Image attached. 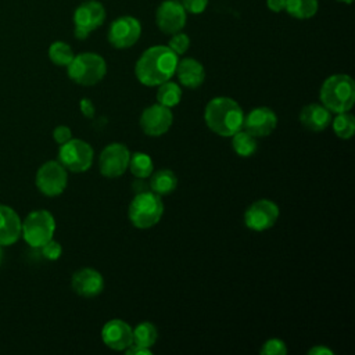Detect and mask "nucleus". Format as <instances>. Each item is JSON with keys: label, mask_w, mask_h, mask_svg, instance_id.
<instances>
[{"label": "nucleus", "mask_w": 355, "mask_h": 355, "mask_svg": "<svg viewBox=\"0 0 355 355\" xmlns=\"http://www.w3.org/2000/svg\"><path fill=\"white\" fill-rule=\"evenodd\" d=\"M168 46H151L141 53L135 64V75L144 86H159L169 80L176 71L178 58Z\"/></svg>", "instance_id": "1"}, {"label": "nucleus", "mask_w": 355, "mask_h": 355, "mask_svg": "<svg viewBox=\"0 0 355 355\" xmlns=\"http://www.w3.org/2000/svg\"><path fill=\"white\" fill-rule=\"evenodd\" d=\"M204 121L211 132L222 137H232L243 129L244 112L240 104L226 96L211 98L204 110Z\"/></svg>", "instance_id": "2"}, {"label": "nucleus", "mask_w": 355, "mask_h": 355, "mask_svg": "<svg viewBox=\"0 0 355 355\" xmlns=\"http://www.w3.org/2000/svg\"><path fill=\"white\" fill-rule=\"evenodd\" d=\"M319 98L331 112H347L355 103V82L347 73H334L324 79L320 86Z\"/></svg>", "instance_id": "3"}, {"label": "nucleus", "mask_w": 355, "mask_h": 355, "mask_svg": "<svg viewBox=\"0 0 355 355\" xmlns=\"http://www.w3.org/2000/svg\"><path fill=\"white\" fill-rule=\"evenodd\" d=\"M164 215V202L161 196L151 190L137 193L129 204L128 216L137 229H150L155 226Z\"/></svg>", "instance_id": "4"}, {"label": "nucleus", "mask_w": 355, "mask_h": 355, "mask_svg": "<svg viewBox=\"0 0 355 355\" xmlns=\"http://www.w3.org/2000/svg\"><path fill=\"white\" fill-rule=\"evenodd\" d=\"M67 73L72 82L80 86H93L105 76L107 64L100 54L86 51L72 58L67 67Z\"/></svg>", "instance_id": "5"}, {"label": "nucleus", "mask_w": 355, "mask_h": 355, "mask_svg": "<svg viewBox=\"0 0 355 355\" xmlns=\"http://www.w3.org/2000/svg\"><path fill=\"white\" fill-rule=\"evenodd\" d=\"M55 232V219L47 209L32 211L24 220L21 236L33 248H40L53 239Z\"/></svg>", "instance_id": "6"}, {"label": "nucleus", "mask_w": 355, "mask_h": 355, "mask_svg": "<svg viewBox=\"0 0 355 355\" xmlns=\"http://www.w3.org/2000/svg\"><path fill=\"white\" fill-rule=\"evenodd\" d=\"M94 158L92 146L82 139H71L64 144H60L58 162L71 172L82 173L86 172Z\"/></svg>", "instance_id": "7"}, {"label": "nucleus", "mask_w": 355, "mask_h": 355, "mask_svg": "<svg viewBox=\"0 0 355 355\" xmlns=\"http://www.w3.org/2000/svg\"><path fill=\"white\" fill-rule=\"evenodd\" d=\"M73 35L79 40H85L93 31L104 24L105 8L97 0H86L73 11Z\"/></svg>", "instance_id": "8"}, {"label": "nucleus", "mask_w": 355, "mask_h": 355, "mask_svg": "<svg viewBox=\"0 0 355 355\" xmlns=\"http://www.w3.org/2000/svg\"><path fill=\"white\" fill-rule=\"evenodd\" d=\"M37 190L47 196H60L68 184V171L58 161H47L42 164L35 176Z\"/></svg>", "instance_id": "9"}, {"label": "nucleus", "mask_w": 355, "mask_h": 355, "mask_svg": "<svg viewBox=\"0 0 355 355\" xmlns=\"http://www.w3.org/2000/svg\"><path fill=\"white\" fill-rule=\"evenodd\" d=\"M141 35V24L132 15H121L115 18L108 28V43L119 50L129 49L137 43Z\"/></svg>", "instance_id": "10"}, {"label": "nucleus", "mask_w": 355, "mask_h": 355, "mask_svg": "<svg viewBox=\"0 0 355 355\" xmlns=\"http://www.w3.org/2000/svg\"><path fill=\"white\" fill-rule=\"evenodd\" d=\"M279 205L268 198L254 201L244 212V225L254 232H265L270 229L279 219Z\"/></svg>", "instance_id": "11"}, {"label": "nucleus", "mask_w": 355, "mask_h": 355, "mask_svg": "<svg viewBox=\"0 0 355 355\" xmlns=\"http://www.w3.org/2000/svg\"><path fill=\"white\" fill-rule=\"evenodd\" d=\"M129 158L130 151L123 143H110L100 153L98 171L104 178H119L126 172Z\"/></svg>", "instance_id": "12"}, {"label": "nucleus", "mask_w": 355, "mask_h": 355, "mask_svg": "<svg viewBox=\"0 0 355 355\" xmlns=\"http://www.w3.org/2000/svg\"><path fill=\"white\" fill-rule=\"evenodd\" d=\"M141 130L151 137H158L165 135L172 123H173V114L171 108L157 103L151 104L147 108H144L140 114L139 119Z\"/></svg>", "instance_id": "13"}, {"label": "nucleus", "mask_w": 355, "mask_h": 355, "mask_svg": "<svg viewBox=\"0 0 355 355\" xmlns=\"http://www.w3.org/2000/svg\"><path fill=\"white\" fill-rule=\"evenodd\" d=\"M187 21V12L178 0H164L155 10V24L165 35L180 32Z\"/></svg>", "instance_id": "14"}, {"label": "nucleus", "mask_w": 355, "mask_h": 355, "mask_svg": "<svg viewBox=\"0 0 355 355\" xmlns=\"http://www.w3.org/2000/svg\"><path fill=\"white\" fill-rule=\"evenodd\" d=\"M277 126V115L269 107H255L247 115H244L243 129L252 136L265 137L269 136Z\"/></svg>", "instance_id": "15"}, {"label": "nucleus", "mask_w": 355, "mask_h": 355, "mask_svg": "<svg viewBox=\"0 0 355 355\" xmlns=\"http://www.w3.org/2000/svg\"><path fill=\"white\" fill-rule=\"evenodd\" d=\"M101 340L114 351H125L133 343V329L122 319H110L101 329Z\"/></svg>", "instance_id": "16"}, {"label": "nucleus", "mask_w": 355, "mask_h": 355, "mask_svg": "<svg viewBox=\"0 0 355 355\" xmlns=\"http://www.w3.org/2000/svg\"><path fill=\"white\" fill-rule=\"evenodd\" d=\"M71 287L78 295L93 298L104 290V277L93 268H80L72 275Z\"/></svg>", "instance_id": "17"}, {"label": "nucleus", "mask_w": 355, "mask_h": 355, "mask_svg": "<svg viewBox=\"0 0 355 355\" xmlns=\"http://www.w3.org/2000/svg\"><path fill=\"white\" fill-rule=\"evenodd\" d=\"M22 220L15 209L0 204V245L8 247L21 237Z\"/></svg>", "instance_id": "18"}, {"label": "nucleus", "mask_w": 355, "mask_h": 355, "mask_svg": "<svg viewBox=\"0 0 355 355\" xmlns=\"http://www.w3.org/2000/svg\"><path fill=\"white\" fill-rule=\"evenodd\" d=\"M175 75L178 76L179 83L189 89H197L205 80V69L202 64L191 57L178 61Z\"/></svg>", "instance_id": "19"}, {"label": "nucleus", "mask_w": 355, "mask_h": 355, "mask_svg": "<svg viewBox=\"0 0 355 355\" xmlns=\"http://www.w3.org/2000/svg\"><path fill=\"white\" fill-rule=\"evenodd\" d=\"M301 125L309 132H322L331 122V112L320 103H312L305 105L300 112Z\"/></svg>", "instance_id": "20"}, {"label": "nucleus", "mask_w": 355, "mask_h": 355, "mask_svg": "<svg viewBox=\"0 0 355 355\" xmlns=\"http://www.w3.org/2000/svg\"><path fill=\"white\" fill-rule=\"evenodd\" d=\"M150 190L158 196H166L178 187V176L171 169H158L150 175Z\"/></svg>", "instance_id": "21"}, {"label": "nucleus", "mask_w": 355, "mask_h": 355, "mask_svg": "<svg viewBox=\"0 0 355 355\" xmlns=\"http://www.w3.org/2000/svg\"><path fill=\"white\" fill-rule=\"evenodd\" d=\"M319 8L318 0H286L284 11L295 19H309Z\"/></svg>", "instance_id": "22"}, {"label": "nucleus", "mask_w": 355, "mask_h": 355, "mask_svg": "<svg viewBox=\"0 0 355 355\" xmlns=\"http://www.w3.org/2000/svg\"><path fill=\"white\" fill-rule=\"evenodd\" d=\"M128 169L137 179L150 178V175L154 172L153 158L147 153H143V151H136L133 154L130 153Z\"/></svg>", "instance_id": "23"}, {"label": "nucleus", "mask_w": 355, "mask_h": 355, "mask_svg": "<svg viewBox=\"0 0 355 355\" xmlns=\"http://www.w3.org/2000/svg\"><path fill=\"white\" fill-rule=\"evenodd\" d=\"M232 148L239 157H251L258 148L257 137L245 129H240L232 136Z\"/></svg>", "instance_id": "24"}, {"label": "nucleus", "mask_w": 355, "mask_h": 355, "mask_svg": "<svg viewBox=\"0 0 355 355\" xmlns=\"http://www.w3.org/2000/svg\"><path fill=\"white\" fill-rule=\"evenodd\" d=\"M155 98H157V103H159L168 108L176 107L182 100V89L176 82H172L169 79L158 86Z\"/></svg>", "instance_id": "25"}, {"label": "nucleus", "mask_w": 355, "mask_h": 355, "mask_svg": "<svg viewBox=\"0 0 355 355\" xmlns=\"http://www.w3.org/2000/svg\"><path fill=\"white\" fill-rule=\"evenodd\" d=\"M333 125V130L337 137L343 140H348L355 133V118L352 114L347 112H338L330 122Z\"/></svg>", "instance_id": "26"}, {"label": "nucleus", "mask_w": 355, "mask_h": 355, "mask_svg": "<svg viewBox=\"0 0 355 355\" xmlns=\"http://www.w3.org/2000/svg\"><path fill=\"white\" fill-rule=\"evenodd\" d=\"M158 338V330L151 322H140L133 329V343L151 348Z\"/></svg>", "instance_id": "27"}, {"label": "nucleus", "mask_w": 355, "mask_h": 355, "mask_svg": "<svg viewBox=\"0 0 355 355\" xmlns=\"http://www.w3.org/2000/svg\"><path fill=\"white\" fill-rule=\"evenodd\" d=\"M75 57L72 47L61 40L53 42L49 47V58L54 65L58 67H68V64Z\"/></svg>", "instance_id": "28"}, {"label": "nucleus", "mask_w": 355, "mask_h": 355, "mask_svg": "<svg viewBox=\"0 0 355 355\" xmlns=\"http://www.w3.org/2000/svg\"><path fill=\"white\" fill-rule=\"evenodd\" d=\"M168 47L176 54V55H183L189 47H190V37L189 35L180 32H176L171 35V39L168 42Z\"/></svg>", "instance_id": "29"}, {"label": "nucleus", "mask_w": 355, "mask_h": 355, "mask_svg": "<svg viewBox=\"0 0 355 355\" xmlns=\"http://www.w3.org/2000/svg\"><path fill=\"white\" fill-rule=\"evenodd\" d=\"M287 351L288 349H287L286 343L283 340H280V338H269V340H266L262 344L261 349H259V352L262 355H286Z\"/></svg>", "instance_id": "30"}, {"label": "nucleus", "mask_w": 355, "mask_h": 355, "mask_svg": "<svg viewBox=\"0 0 355 355\" xmlns=\"http://www.w3.org/2000/svg\"><path fill=\"white\" fill-rule=\"evenodd\" d=\"M40 250H42V255L49 261H57L62 254L61 244L54 239H51L46 244H43L40 247Z\"/></svg>", "instance_id": "31"}, {"label": "nucleus", "mask_w": 355, "mask_h": 355, "mask_svg": "<svg viewBox=\"0 0 355 355\" xmlns=\"http://www.w3.org/2000/svg\"><path fill=\"white\" fill-rule=\"evenodd\" d=\"M209 0H182V6L189 14H201L207 10Z\"/></svg>", "instance_id": "32"}, {"label": "nucleus", "mask_w": 355, "mask_h": 355, "mask_svg": "<svg viewBox=\"0 0 355 355\" xmlns=\"http://www.w3.org/2000/svg\"><path fill=\"white\" fill-rule=\"evenodd\" d=\"M53 139L57 144H64L68 140L72 139V130L71 128L65 126V125H58L54 128L53 130Z\"/></svg>", "instance_id": "33"}, {"label": "nucleus", "mask_w": 355, "mask_h": 355, "mask_svg": "<svg viewBox=\"0 0 355 355\" xmlns=\"http://www.w3.org/2000/svg\"><path fill=\"white\" fill-rule=\"evenodd\" d=\"M79 108H80V112L85 118L87 119H92L96 114V108H94V104L90 98L87 97H83L80 101H79Z\"/></svg>", "instance_id": "34"}, {"label": "nucleus", "mask_w": 355, "mask_h": 355, "mask_svg": "<svg viewBox=\"0 0 355 355\" xmlns=\"http://www.w3.org/2000/svg\"><path fill=\"white\" fill-rule=\"evenodd\" d=\"M125 352L128 355H150L151 354V348H147V347H143V345H139V344H135L132 343L126 349Z\"/></svg>", "instance_id": "35"}, {"label": "nucleus", "mask_w": 355, "mask_h": 355, "mask_svg": "<svg viewBox=\"0 0 355 355\" xmlns=\"http://www.w3.org/2000/svg\"><path fill=\"white\" fill-rule=\"evenodd\" d=\"M284 6H286V0H266V7L273 12L284 11Z\"/></svg>", "instance_id": "36"}, {"label": "nucleus", "mask_w": 355, "mask_h": 355, "mask_svg": "<svg viewBox=\"0 0 355 355\" xmlns=\"http://www.w3.org/2000/svg\"><path fill=\"white\" fill-rule=\"evenodd\" d=\"M309 355H334L333 349L324 347V345H315L308 349Z\"/></svg>", "instance_id": "37"}, {"label": "nucleus", "mask_w": 355, "mask_h": 355, "mask_svg": "<svg viewBox=\"0 0 355 355\" xmlns=\"http://www.w3.org/2000/svg\"><path fill=\"white\" fill-rule=\"evenodd\" d=\"M337 1H341V3H345V4H351L354 0H337Z\"/></svg>", "instance_id": "38"}, {"label": "nucleus", "mask_w": 355, "mask_h": 355, "mask_svg": "<svg viewBox=\"0 0 355 355\" xmlns=\"http://www.w3.org/2000/svg\"><path fill=\"white\" fill-rule=\"evenodd\" d=\"M1 261H3V247L0 245V263H1Z\"/></svg>", "instance_id": "39"}]
</instances>
